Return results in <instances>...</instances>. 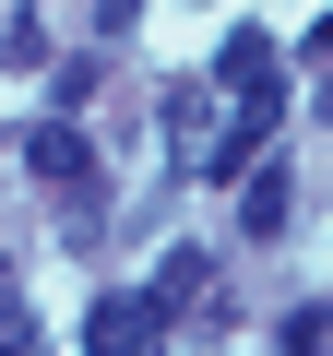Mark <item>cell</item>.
Instances as JSON below:
<instances>
[{
  "label": "cell",
  "instance_id": "cell-1",
  "mask_svg": "<svg viewBox=\"0 0 333 356\" xmlns=\"http://www.w3.org/2000/svg\"><path fill=\"white\" fill-rule=\"evenodd\" d=\"M24 166L48 178L60 202H95V154H84V131H72V119H36V131H24Z\"/></svg>",
  "mask_w": 333,
  "mask_h": 356
},
{
  "label": "cell",
  "instance_id": "cell-2",
  "mask_svg": "<svg viewBox=\"0 0 333 356\" xmlns=\"http://www.w3.org/2000/svg\"><path fill=\"white\" fill-rule=\"evenodd\" d=\"M155 344H166V309H155V297H95L84 356H155Z\"/></svg>",
  "mask_w": 333,
  "mask_h": 356
},
{
  "label": "cell",
  "instance_id": "cell-3",
  "mask_svg": "<svg viewBox=\"0 0 333 356\" xmlns=\"http://www.w3.org/2000/svg\"><path fill=\"white\" fill-rule=\"evenodd\" d=\"M297 226V191H286V166H250V191H238V238H286Z\"/></svg>",
  "mask_w": 333,
  "mask_h": 356
},
{
  "label": "cell",
  "instance_id": "cell-4",
  "mask_svg": "<svg viewBox=\"0 0 333 356\" xmlns=\"http://www.w3.org/2000/svg\"><path fill=\"white\" fill-rule=\"evenodd\" d=\"M203 273H215V261H203V250H166V261H155V285H143V297H155V309H191V297H203Z\"/></svg>",
  "mask_w": 333,
  "mask_h": 356
},
{
  "label": "cell",
  "instance_id": "cell-5",
  "mask_svg": "<svg viewBox=\"0 0 333 356\" xmlns=\"http://www.w3.org/2000/svg\"><path fill=\"white\" fill-rule=\"evenodd\" d=\"M215 83H226V95H250V83H274V48H262V36L238 24V36H226V60H215Z\"/></svg>",
  "mask_w": 333,
  "mask_h": 356
},
{
  "label": "cell",
  "instance_id": "cell-6",
  "mask_svg": "<svg viewBox=\"0 0 333 356\" xmlns=\"http://www.w3.org/2000/svg\"><path fill=\"white\" fill-rule=\"evenodd\" d=\"M286 356H333V309H286Z\"/></svg>",
  "mask_w": 333,
  "mask_h": 356
},
{
  "label": "cell",
  "instance_id": "cell-7",
  "mask_svg": "<svg viewBox=\"0 0 333 356\" xmlns=\"http://www.w3.org/2000/svg\"><path fill=\"white\" fill-rule=\"evenodd\" d=\"M0 356H36V309H24L13 285H0Z\"/></svg>",
  "mask_w": 333,
  "mask_h": 356
},
{
  "label": "cell",
  "instance_id": "cell-8",
  "mask_svg": "<svg viewBox=\"0 0 333 356\" xmlns=\"http://www.w3.org/2000/svg\"><path fill=\"white\" fill-rule=\"evenodd\" d=\"M309 60H321V72H333V13H309Z\"/></svg>",
  "mask_w": 333,
  "mask_h": 356
},
{
  "label": "cell",
  "instance_id": "cell-9",
  "mask_svg": "<svg viewBox=\"0 0 333 356\" xmlns=\"http://www.w3.org/2000/svg\"><path fill=\"white\" fill-rule=\"evenodd\" d=\"M131 13H143V0H95V24H107V36H119V24H131Z\"/></svg>",
  "mask_w": 333,
  "mask_h": 356
},
{
  "label": "cell",
  "instance_id": "cell-10",
  "mask_svg": "<svg viewBox=\"0 0 333 356\" xmlns=\"http://www.w3.org/2000/svg\"><path fill=\"white\" fill-rule=\"evenodd\" d=\"M309 119H333V72H321V83H309Z\"/></svg>",
  "mask_w": 333,
  "mask_h": 356
}]
</instances>
